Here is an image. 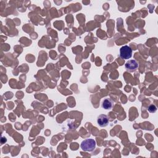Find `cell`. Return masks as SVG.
Returning a JSON list of instances; mask_svg holds the SVG:
<instances>
[{
  "label": "cell",
  "instance_id": "obj_1",
  "mask_svg": "<svg viewBox=\"0 0 158 158\" xmlns=\"http://www.w3.org/2000/svg\"><path fill=\"white\" fill-rule=\"evenodd\" d=\"M96 141L94 139L91 138H87L86 139H84L81 144L80 147L81 149L84 151H89L91 152L94 151V149L96 148Z\"/></svg>",
  "mask_w": 158,
  "mask_h": 158
},
{
  "label": "cell",
  "instance_id": "obj_2",
  "mask_svg": "<svg viewBox=\"0 0 158 158\" xmlns=\"http://www.w3.org/2000/svg\"><path fill=\"white\" fill-rule=\"evenodd\" d=\"M132 56V49L128 46H123L120 49V57L123 59H128Z\"/></svg>",
  "mask_w": 158,
  "mask_h": 158
},
{
  "label": "cell",
  "instance_id": "obj_3",
  "mask_svg": "<svg viewBox=\"0 0 158 158\" xmlns=\"http://www.w3.org/2000/svg\"><path fill=\"white\" fill-rule=\"evenodd\" d=\"M125 67L127 70L129 72H134L138 69V64L135 60H129L126 62Z\"/></svg>",
  "mask_w": 158,
  "mask_h": 158
},
{
  "label": "cell",
  "instance_id": "obj_4",
  "mask_svg": "<svg viewBox=\"0 0 158 158\" xmlns=\"http://www.w3.org/2000/svg\"><path fill=\"white\" fill-rule=\"evenodd\" d=\"M97 122H98V124L101 127H106L109 122V117L107 115L101 114L98 117Z\"/></svg>",
  "mask_w": 158,
  "mask_h": 158
},
{
  "label": "cell",
  "instance_id": "obj_5",
  "mask_svg": "<svg viewBox=\"0 0 158 158\" xmlns=\"http://www.w3.org/2000/svg\"><path fill=\"white\" fill-rule=\"evenodd\" d=\"M113 106V102L111 99L107 98L102 101V107L105 109H110Z\"/></svg>",
  "mask_w": 158,
  "mask_h": 158
},
{
  "label": "cell",
  "instance_id": "obj_6",
  "mask_svg": "<svg viewBox=\"0 0 158 158\" xmlns=\"http://www.w3.org/2000/svg\"><path fill=\"white\" fill-rule=\"evenodd\" d=\"M148 111L151 112V113H153V112H155L156 110H157V107H156V106L154 105H151L149 107H148Z\"/></svg>",
  "mask_w": 158,
  "mask_h": 158
}]
</instances>
